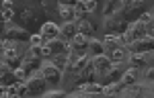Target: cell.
Masks as SVG:
<instances>
[{
  "label": "cell",
  "mask_w": 154,
  "mask_h": 98,
  "mask_svg": "<svg viewBox=\"0 0 154 98\" xmlns=\"http://www.w3.org/2000/svg\"><path fill=\"white\" fill-rule=\"evenodd\" d=\"M91 63L95 68V74H111L117 70V63H111V59L107 55H97Z\"/></svg>",
  "instance_id": "obj_1"
},
{
  "label": "cell",
  "mask_w": 154,
  "mask_h": 98,
  "mask_svg": "<svg viewBox=\"0 0 154 98\" xmlns=\"http://www.w3.org/2000/svg\"><path fill=\"white\" fill-rule=\"evenodd\" d=\"M62 33L60 31V27L58 24H54V23H45L43 27H41V35H43V39H58V35Z\"/></svg>",
  "instance_id": "obj_2"
},
{
  "label": "cell",
  "mask_w": 154,
  "mask_h": 98,
  "mask_svg": "<svg viewBox=\"0 0 154 98\" xmlns=\"http://www.w3.org/2000/svg\"><path fill=\"white\" fill-rule=\"evenodd\" d=\"M41 74H43V78H58L60 70L54 65V61H43V65H41Z\"/></svg>",
  "instance_id": "obj_3"
},
{
  "label": "cell",
  "mask_w": 154,
  "mask_h": 98,
  "mask_svg": "<svg viewBox=\"0 0 154 98\" xmlns=\"http://www.w3.org/2000/svg\"><path fill=\"white\" fill-rule=\"evenodd\" d=\"M128 55H130V51H128L125 47H121V45H119V47H115L113 51H111V59L115 61V63H119V61H123L125 57H128Z\"/></svg>",
  "instance_id": "obj_4"
},
{
  "label": "cell",
  "mask_w": 154,
  "mask_h": 98,
  "mask_svg": "<svg viewBox=\"0 0 154 98\" xmlns=\"http://www.w3.org/2000/svg\"><path fill=\"white\" fill-rule=\"evenodd\" d=\"M11 19H12V2L11 0H4L2 2V21L8 23Z\"/></svg>",
  "instance_id": "obj_5"
},
{
  "label": "cell",
  "mask_w": 154,
  "mask_h": 98,
  "mask_svg": "<svg viewBox=\"0 0 154 98\" xmlns=\"http://www.w3.org/2000/svg\"><path fill=\"white\" fill-rule=\"evenodd\" d=\"M60 16H62L66 23H70L72 19H74V8L66 6V4H60Z\"/></svg>",
  "instance_id": "obj_6"
},
{
  "label": "cell",
  "mask_w": 154,
  "mask_h": 98,
  "mask_svg": "<svg viewBox=\"0 0 154 98\" xmlns=\"http://www.w3.org/2000/svg\"><path fill=\"white\" fill-rule=\"evenodd\" d=\"M54 65L58 68V70H64L66 65H68V53H60V55H54Z\"/></svg>",
  "instance_id": "obj_7"
},
{
  "label": "cell",
  "mask_w": 154,
  "mask_h": 98,
  "mask_svg": "<svg viewBox=\"0 0 154 98\" xmlns=\"http://www.w3.org/2000/svg\"><path fill=\"white\" fill-rule=\"evenodd\" d=\"M136 78H138V72H136V70H130V72L123 74L121 82H123L125 86H131V84H136Z\"/></svg>",
  "instance_id": "obj_8"
},
{
  "label": "cell",
  "mask_w": 154,
  "mask_h": 98,
  "mask_svg": "<svg viewBox=\"0 0 154 98\" xmlns=\"http://www.w3.org/2000/svg\"><path fill=\"white\" fill-rule=\"evenodd\" d=\"M76 31H78V33H82V35H91V33H93V24L88 23V21H80V23H78V29H76Z\"/></svg>",
  "instance_id": "obj_9"
},
{
  "label": "cell",
  "mask_w": 154,
  "mask_h": 98,
  "mask_svg": "<svg viewBox=\"0 0 154 98\" xmlns=\"http://www.w3.org/2000/svg\"><path fill=\"white\" fill-rule=\"evenodd\" d=\"M84 43H86V35H82V33H74V37H72V47H82Z\"/></svg>",
  "instance_id": "obj_10"
},
{
  "label": "cell",
  "mask_w": 154,
  "mask_h": 98,
  "mask_svg": "<svg viewBox=\"0 0 154 98\" xmlns=\"http://www.w3.org/2000/svg\"><path fill=\"white\" fill-rule=\"evenodd\" d=\"M74 33H76V24L72 23V21L62 27V35H64V37H74Z\"/></svg>",
  "instance_id": "obj_11"
},
{
  "label": "cell",
  "mask_w": 154,
  "mask_h": 98,
  "mask_svg": "<svg viewBox=\"0 0 154 98\" xmlns=\"http://www.w3.org/2000/svg\"><path fill=\"white\" fill-rule=\"evenodd\" d=\"M14 78H17L19 82H27V84H29V78H27V72H25V68H19V70H14Z\"/></svg>",
  "instance_id": "obj_12"
},
{
  "label": "cell",
  "mask_w": 154,
  "mask_h": 98,
  "mask_svg": "<svg viewBox=\"0 0 154 98\" xmlns=\"http://www.w3.org/2000/svg\"><path fill=\"white\" fill-rule=\"evenodd\" d=\"M43 43H45L43 35H31V47H39V45H43Z\"/></svg>",
  "instance_id": "obj_13"
},
{
  "label": "cell",
  "mask_w": 154,
  "mask_h": 98,
  "mask_svg": "<svg viewBox=\"0 0 154 98\" xmlns=\"http://www.w3.org/2000/svg\"><path fill=\"white\" fill-rule=\"evenodd\" d=\"M17 55H19V51L14 49V45H12V47H8V49H4V57H6V59H14Z\"/></svg>",
  "instance_id": "obj_14"
},
{
  "label": "cell",
  "mask_w": 154,
  "mask_h": 98,
  "mask_svg": "<svg viewBox=\"0 0 154 98\" xmlns=\"http://www.w3.org/2000/svg\"><path fill=\"white\" fill-rule=\"evenodd\" d=\"M84 10H86V8H84V2H82V0H78V4L74 6V16H82Z\"/></svg>",
  "instance_id": "obj_15"
},
{
  "label": "cell",
  "mask_w": 154,
  "mask_h": 98,
  "mask_svg": "<svg viewBox=\"0 0 154 98\" xmlns=\"http://www.w3.org/2000/svg\"><path fill=\"white\" fill-rule=\"evenodd\" d=\"M117 39H119L117 33H107L105 35V43H117Z\"/></svg>",
  "instance_id": "obj_16"
},
{
  "label": "cell",
  "mask_w": 154,
  "mask_h": 98,
  "mask_svg": "<svg viewBox=\"0 0 154 98\" xmlns=\"http://www.w3.org/2000/svg\"><path fill=\"white\" fill-rule=\"evenodd\" d=\"M84 8L88 12H93L97 8V0H84Z\"/></svg>",
  "instance_id": "obj_17"
},
{
  "label": "cell",
  "mask_w": 154,
  "mask_h": 98,
  "mask_svg": "<svg viewBox=\"0 0 154 98\" xmlns=\"http://www.w3.org/2000/svg\"><path fill=\"white\" fill-rule=\"evenodd\" d=\"M150 21H152V12H150V10H148V12H144L142 16H140V23H142V24H148Z\"/></svg>",
  "instance_id": "obj_18"
},
{
  "label": "cell",
  "mask_w": 154,
  "mask_h": 98,
  "mask_svg": "<svg viewBox=\"0 0 154 98\" xmlns=\"http://www.w3.org/2000/svg\"><path fill=\"white\" fill-rule=\"evenodd\" d=\"M29 80H31V82H39V80H43V74H41V70L33 72L31 76H29Z\"/></svg>",
  "instance_id": "obj_19"
},
{
  "label": "cell",
  "mask_w": 154,
  "mask_h": 98,
  "mask_svg": "<svg viewBox=\"0 0 154 98\" xmlns=\"http://www.w3.org/2000/svg\"><path fill=\"white\" fill-rule=\"evenodd\" d=\"M144 59H146L144 53H134V55H131V61H134V63H142Z\"/></svg>",
  "instance_id": "obj_20"
},
{
  "label": "cell",
  "mask_w": 154,
  "mask_h": 98,
  "mask_svg": "<svg viewBox=\"0 0 154 98\" xmlns=\"http://www.w3.org/2000/svg\"><path fill=\"white\" fill-rule=\"evenodd\" d=\"M123 94L125 96H136V94H140V88H125Z\"/></svg>",
  "instance_id": "obj_21"
},
{
  "label": "cell",
  "mask_w": 154,
  "mask_h": 98,
  "mask_svg": "<svg viewBox=\"0 0 154 98\" xmlns=\"http://www.w3.org/2000/svg\"><path fill=\"white\" fill-rule=\"evenodd\" d=\"M115 92V84H109V86H103V94H113Z\"/></svg>",
  "instance_id": "obj_22"
},
{
  "label": "cell",
  "mask_w": 154,
  "mask_h": 98,
  "mask_svg": "<svg viewBox=\"0 0 154 98\" xmlns=\"http://www.w3.org/2000/svg\"><path fill=\"white\" fill-rule=\"evenodd\" d=\"M91 47L95 49V51H101V49H103V45H101L99 41H93V43H91Z\"/></svg>",
  "instance_id": "obj_23"
},
{
  "label": "cell",
  "mask_w": 154,
  "mask_h": 98,
  "mask_svg": "<svg viewBox=\"0 0 154 98\" xmlns=\"http://www.w3.org/2000/svg\"><path fill=\"white\" fill-rule=\"evenodd\" d=\"M140 4H144V0H130L128 6H140Z\"/></svg>",
  "instance_id": "obj_24"
},
{
  "label": "cell",
  "mask_w": 154,
  "mask_h": 98,
  "mask_svg": "<svg viewBox=\"0 0 154 98\" xmlns=\"http://www.w3.org/2000/svg\"><path fill=\"white\" fill-rule=\"evenodd\" d=\"M31 14H33L31 10H25V12H23V19H27V21H29V19H31Z\"/></svg>",
  "instance_id": "obj_25"
},
{
  "label": "cell",
  "mask_w": 154,
  "mask_h": 98,
  "mask_svg": "<svg viewBox=\"0 0 154 98\" xmlns=\"http://www.w3.org/2000/svg\"><path fill=\"white\" fill-rule=\"evenodd\" d=\"M70 2H72V0H70Z\"/></svg>",
  "instance_id": "obj_26"
}]
</instances>
